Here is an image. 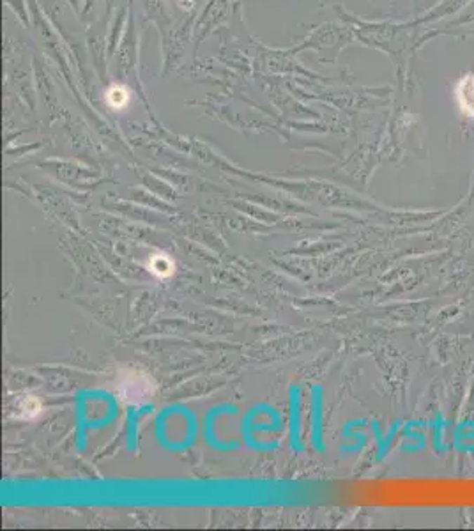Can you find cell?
<instances>
[{
  "mask_svg": "<svg viewBox=\"0 0 474 531\" xmlns=\"http://www.w3.org/2000/svg\"><path fill=\"white\" fill-rule=\"evenodd\" d=\"M455 98L462 114L474 117V74H466L459 80Z\"/></svg>",
  "mask_w": 474,
  "mask_h": 531,
  "instance_id": "obj_1",
  "label": "cell"
},
{
  "mask_svg": "<svg viewBox=\"0 0 474 531\" xmlns=\"http://www.w3.org/2000/svg\"><path fill=\"white\" fill-rule=\"evenodd\" d=\"M105 101L114 110H124L129 105V101H131V93H129V88L124 87V85L115 84L105 93Z\"/></svg>",
  "mask_w": 474,
  "mask_h": 531,
  "instance_id": "obj_2",
  "label": "cell"
},
{
  "mask_svg": "<svg viewBox=\"0 0 474 531\" xmlns=\"http://www.w3.org/2000/svg\"><path fill=\"white\" fill-rule=\"evenodd\" d=\"M149 270L151 273H154L159 278H169L173 273V264L169 257L162 254H156L154 257H151L149 261Z\"/></svg>",
  "mask_w": 474,
  "mask_h": 531,
  "instance_id": "obj_3",
  "label": "cell"
}]
</instances>
